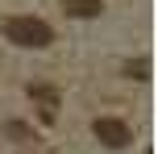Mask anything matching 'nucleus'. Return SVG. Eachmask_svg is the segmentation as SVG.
Segmentation results:
<instances>
[{"mask_svg":"<svg viewBox=\"0 0 158 154\" xmlns=\"http://www.w3.org/2000/svg\"><path fill=\"white\" fill-rule=\"evenodd\" d=\"M63 8H67L71 17H100L104 0H63Z\"/></svg>","mask_w":158,"mask_h":154,"instance_id":"nucleus-3","label":"nucleus"},{"mask_svg":"<svg viewBox=\"0 0 158 154\" xmlns=\"http://www.w3.org/2000/svg\"><path fill=\"white\" fill-rule=\"evenodd\" d=\"M4 38L13 46H50L54 29L42 17H4Z\"/></svg>","mask_w":158,"mask_h":154,"instance_id":"nucleus-1","label":"nucleus"},{"mask_svg":"<svg viewBox=\"0 0 158 154\" xmlns=\"http://www.w3.org/2000/svg\"><path fill=\"white\" fill-rule=\"evenodd\" d=\"M29 96H33V100H38V104H50V108H54V104H58V92H54V88H50V83H33V88H29Z\"/></svg>","mask_w":158,"mask_h":154,"instance_id":"nucleus-4","label":"nucleus"},{"mask_svg":"<svg viewBox=\"0 0 158 154\" xmlns=\"http://www.w3.org/2000/svg\"><path fill=\"white\" fill-rule=\"evenodd\" d=\"M92 129H96V138H100L104 146H112V150H121V146H129V142H133V129H129L121 117H100Z\"/></svg>","mask_w":158,"mask_h":154,"instance_id":"nucleus-2","label":"nucleus"},{"mask_svg":"<svg viewBox=\"0 0 158 154\" xmlns=\"http://www.w3.org/2000/svg\"><path fill=\"white\" fill-rule=\"evenodd\" d=\"M125 75H133V79H146V75H150V63H146V58H129V63H125Z\"/></svg>","mask_w":158,"mask_h":154,"instance_id":"nucleus-5","label":"nucleus"}]
</instances>
